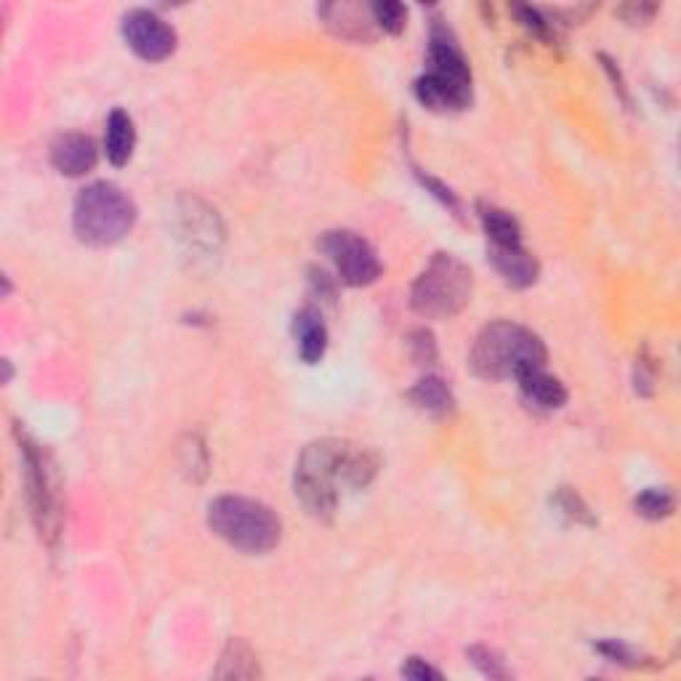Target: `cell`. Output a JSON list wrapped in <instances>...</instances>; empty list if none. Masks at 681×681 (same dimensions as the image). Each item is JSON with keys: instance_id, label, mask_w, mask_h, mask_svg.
I'll return each instance as SVG.
<instances>
[{"instance_id": "cell-7", "label": "cell", "mask_w": 681, "mask_h": 681, "mask_svg": "<svg viewBox=\"0 0 681 681\" xmlns=\"http://www.w3.org/2000/svg\"><path fill=\"white\" fill-rule=\"evenodd\" d=\"M320 250L333 261L340 283L351 287L373 285L381 278V261L373 245L349 229H333L320 237Z\"/></svg>"}, {"instance_id": "cell-20", "label": "cell", "mask_w": 681, "mask_h": 681, "mask_svg": "<svg viewBox=\"0 0 681 681\" xmlns=\"http://www.w3.org/2000/svg\"><path fill=\"white\" fill-rule=\"evenodd\" d=\"M511 14L519 20V25L527 29V33L536 35L543 43H556L560 40V27L551 22V16L545 11L536 9V5H511Z\"/></svg>"}, {"instance_id": "cell-18", "label": "cell", "mask_w": 681, "mask_h": 681, "mask_svg": "<svg viewBox=\"0 0 681 681\" xmlns=\"http://www.w3.org/2000/svg\"><path fill=\"white\" fill-rule=\"evenodd\" d=\"M219 679H258L261 668H258V657L250 650L248 642L243 639H229V644L221 653V663L216 668Z\"/></svg>"}, {"instance_id": "cell-17", "label": "cell", "mask_w": 681, "mask_h": 681, "mask_svg": "<svg viewBox=\"0 0 681 681\" xmlns=\"http://www.w3.org/2000/svg\"><path fill=\"white\" fill-rule=\"evenodd\" d=\"M519 381L522 397L540 410H560L567 402V389L560 378L545 373V368L530 370Z\"/></svg>"}, {"instance_id": "cell-19", "label": "cell", "mask_w": 681, "mask_h": 681, "mask_svg": "<svg viewBox=\"0 0 681 681\" xmlns=\"http://www.w3.org/2000/svg\"><path fill=\"white\" fill-rule=\"evenodd\" d=\"M479 221H483V229L490 240V245H519L522 243V227L509 210L498 208V205H487L479 203Z\"/></svg>"}, {"instance_id": "cell-24", "label": "cell", "mask_w": 681, "mask_h": 681, "mask_svg": "<svg viewBox=\"0 0 681 681\" xmlns=\"http://www.w3.org/2000/svg\"><path fill=\"white\" fill-rule=\"evenodd\" d=\"M468 660L474 663V666L479 668V671L485 673V677L490 679H509V668L506 663L501 660V655L492 653L490 647H472L468 650Z\"/></svg>"}, {"instance_id": "cell-21", "label": "cell", "mask_w": 681, "mask_h": 681, "mask_svg": "<svg viewBox=\"0 0 681 681\" xmlns=\"http://www.w3.org/2000/svg\"><path fill=\"white\" fill-rule=\"evenodd\" d=\"M633 509H637V514L644 516V519L660 522L673 514V498H671V492L655 490L653 487V490H644L642 496H637Z\"/></svg>"}, {"instance_id": "cell-8", "label": "cell", "mask_w": 681, "mask_h": 681, "mask_svg": "<svg viewBox=\"0 0 681 681\" xmlns=\"http://www.w3.org/2000/svg\"><path fill=\"white\" fill-rule=\"evenodd\" d=\"M123 38L128 49L144 62H163L176 51L179 35L155 11L133 9L123 16Z\"/></svg>"}, {"instance_id": "cell-15", "label": "cell", "mask_w": 681, "mask_h": 681, "mask_svg": "<svg viewBox=\"0 0 681 681\" xmlns=\"http://www.w3.org/2000/svg\"><path fill=\"white\" fill-rule=\"evenodd\" d=\"M408 399L413 408L432 415V419H448L455 410L453 391H450V386L445 384L439 375H424V378L408 391Z\"/></svg>"}, {"instance_id": "cell-10", "label": "cell", "mask_w": 681, "mask_h": 681, "mask_svg": "<svg viewBox=\"0 0 681 681\" xmlns=\"http://www.w3.org/2000/svg\"><path fill=\"white\" fill-rule=\"evenodd\" d=\"M184 229H181V240L190 245L192 254H205L216 256L219 254V245L224 240V229H221L219 216L216 210H210L208 205H203L200 200H190V208L184 210Z\"/></svg>"}, {"instance_id": "cell-6", "label": "cell", "mask_w": 681, "mask_h": 681, "mask_svg": "<svg viewBox=\"0 0 681 681\" xmlns=\"http://www.w3.org/2000/svg\"><path fill=\"white\" fill-rule=\"evenodd\" d=\"M22 463H25V483H27V501L33 509L35 527H38L40 538L51 543L59 536V496L54 472L46 458L43 450L33 442L29 437H20Z\"/></svg>"}, {"instance_id": "cell-28", "label": "cell", "mask_w": 681, "mask_h": 681, "mask_svg": "<svg viewBox=\"0 0 681 681\" xmlns=\"http://www.w3.org/2000/svg\"><path fill=\"white\" fill-rule=\"evenodd\" d=\"M633 381H637V391L642 397H650L655 389V365L653 360H647V355H639L637 357V375H633Z\"/></svg>"}, {"instance_id": "cell-12", "label": "cell", "mask_w": 681, "mask_h": 681, "mask_svg": "<svg viewBox=\"0 0 681 681\" xmlns=\"http://www.w3.org/2000/svg\"><path fill=\"white\" fill-rule=\"evenodd\" d=\"M415 99L424 104L426 110L439 115H450V113H461L472 104V86H461L453 83L448 78H439V75L426 73L415 80L413 86Z\"/></svg>"}, {"instance_id": "cell-13", "label": "cell", "mask_w": 681, "mask_h": 681, "mask_svg": "<svg viewBox=\"0 0 681 681\" xmlns=\"http://www.w3.org/2000/svg\"><path fill=\"white\" fill-rule=\"evenodd\" d=\"M487 258L501 274L503 283L511 287H530L538 283L540 264L538 258L525 248V245H490L487 248Z\"/></svg>"}, {"instance_id": "cell-11", "label": "cell", "mask_w": 681, "mask_h": 681, "mask_svg": "<svg viewBox=\"0 0 681 681\" xmlns=\"http://www.w3.org/2000/svg\"><path fill=\"white\" fill-rule=\"evenodd\" d=\"M99 163L97 142L86 133H62L54 144H51V166H54L62 176L78 179V176L91 174Z\"/></svg>"}, {"instance_id": "cell-29", "label": "cell", "mask_w": 681, "mask_h": 681, "mask_svg": "<svg viewBox=\"0 0 681 681\" xmlns=\"http://www.w3.org/2000/svg\"><path fill=\"white\" fill-rule=\"evenodd\" d=\"M309 283H312L314 293L320 298H325V301H336V283H333L331 274L325 272V269H309Z\"/></svg>"}, {"instance_id": "cell-16", "label": "cell", "mask_w": 681, "mask_h": 681, "mask_svg": "<svg viewBox=\"0 0 681 681\" xmlns=\"http://www.w3.org/2000/svg\"><path fill=\"white\" fill-rule=\"evenodd\" d=\"M104 150H107L110 163L117 168L128 166L137 150V126L133 117L126 110H113L107 117V133H104Z\"/></svg>"}, {"instance_id": "cell-22", "label": "cell", "mask_w": 681, "mask_h": 681, "mask_svg": "<svg viewBox=\"0 0 681 681\" xmlns=\"http://www.w3.org/2000/svg\"><path fill=\"white\" fill-rule=\"evenodd\" d=\"M554 506L562 511V514L567 516V519H573L575 525H589L594 527L596 519L594 514H591L589 503L583 501V498L578 496V492L573 490V487H560L554 496Z\"/></svg>"}, {"instance_id": "cell-5", "label": "cell", "mask_w": 681, "mask_h": 681, "mask_svg": "<svg viewBox=\"0 0 681 681\" xmlns=\"http://www.w3.org/2000/svg\"><path fill=\"white\" fill-rule=\"evenodd\" d=\"M474 274L453 254H437L410 287V309L426 320H450L468 307Z\"/></svg>"}, {"instance_id": "cell-2", "label": "cell", "mask_w": 681, "mask_h": 681, "mask_svg": "<svg viewBox=\"0 0 681 681\" xmlns=\"http://www.w3.org/2000/svg\"><path fill=\"white\" fill-rule=\"evenodd\" d=\"M549 351L530 327L511 320H498L483 327L468 355L474 375L485 381L522 378L530 370L545 368Z\"/></svg>"}, {"instance_id": "cell-25", "label": "cell", "mask_w": 681, "mask_h": 681, "mask_svg": "<svg viewBox=\"0 0 681 681\" xmlns=\"http://www.w3.org/2000/svg\"><path fill=\"white\" fill-rule=\"evenodd\" d=\"M408 346L410 357H413L419 365H434V362H437V340H434V336L426 327H419V331L410 333Z\"/></svg>"}, {"instance_id": "cell-1", "label": "cell", "mask_w": 681, "mask_h": 681, "mask_svg": "<svg viewBox=\"0 0 681 681\" xmlns=\"http://www.w3.org/2000/svg\"><path fill=\"white\" fill-rule=\"evenodd\" d=\"M378 468V453L365 445L336 437L317 439L298 455L293 490L314 519L331 522L338 509L340 492L365 490Z\"/></svg>"}, {"instance_id": "cell-27", "label": "cell", "mask_w": 681, "mask_h": 681, "mask_svg": "<svg viewBox=\"0 0 681 681\" xmlns=\"http://www.w3.org/2000/svg\"><path fill=\"white\" fill-rule=\"evenodd\" d=\"M402 677L413 681H442V671H437L434 666H428L421 657H408V663L402 666Z\"/></svg>"}, {"instance_id": "cell-3", "label": "cell", "mask_w": 681, "mask_h": 681, "mask_svg": "<svg viewBox=\"0 0 681 681\" xmlns=\"http://www.w3.org/2000/svg\"><path fill=\"white\" fill-rule=\"evenodd\" d=\"M208 527L227 545L250 556L269 554L283 538L280 516L264 503L243 496H221L210 501Z\"/></svg>"}, {"instance_id": "cell-30", "label": "cell", "mask_w": 681, "mask_h": 681, "mask_svg": "<svg viewBox=\"0 0 681 681\" xmlns=\"http://www.w3.org/2000/svg\"><path fill=\"white\" fill-rule=\"evenodd\" d=\"M599 59H602V62H604V73H607V75H609V80H613V83H615V91L620 93V99H624L626 104H631V97H628L626 83H624V75L618 73V67H615V62H609V59L604 56V54L599 56Z\"/></svg>"}, {"instance_id": "cell-23", "label": "cell", "mask_w": 681, "mask_h": 681, "mask_svg": "<svg viewBox=\"0 0 681 681\" xmlns=\"http://www.w3.org/2000/svg\"><path fill=\"white\" fill-rule=\"evenodd\" d=\"M373 20L381 33L399 35L404 25H408V9L402 3H397V0H384V3L373 5Z\"/></svg>"}, {"instance_id": "cell-14", "label": "cell", "mask_w": 681, "mask_h": 681, "mask_svg": "<svg viewBox=\"0 0 681 681\" xmlns=\"http://www.w3.org/2000/svg\"><path fill=\"white\" fill-rule=\"evenodd\" d=\"M293 336H296L298 357L307 365H317L327 351V325L322 320V312L317 307H304L293 317Z\"/></svg>"}, {"instance_id": "cell-4", "label": "cell", "mask_w": 681, "mask_h": 681, "mask_svg": "<svg viewBox=\"0 0 681 681\" xmlns=\"http://www.w3.org/2000/svg\"><path fill=\"white\" fill-rule=\"evenodd\" d=\"M137 224V203L110 181H93L75 197L73 227L80 243L110 248Z\"/></svg>"}, {"instance_id": "cell-9", "label": "cell", "mask_w": 681, "mask_h": 681, "mask_svg": "<svg viewBox=\"0 0 681 681\" xmlns=\"http://www.w3.org/2000/svg\"><path fill=\"white\" fill-rule=\"evenodd\" d=\"M322 25L349 43H373L378 38V25L373 20V5L362 3H325L317 9Z\"/></svg>"}, {"instance_id": "cell-26", "label": "cell", "mask_w": 681, "mask_h": 681, "mask_svg": "<svg viewBox=\"0 0 681 681\" xmlns=\"http://www.w3.org/2000/svg\"><path fill=\"white\" fill-rule=\"evenodd\" d=\"M615 14H618L624 22H628V25H647V22H653V16L657 14V5L655 3H626V5H620Z\"/></svg>"}]
</instances>
